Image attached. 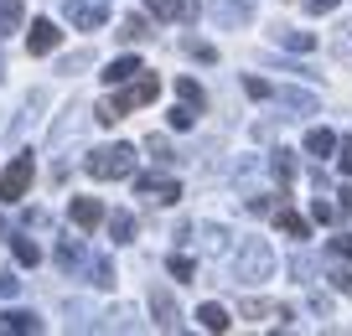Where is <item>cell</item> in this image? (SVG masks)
Returning a JSON list of instances; mask_svg holds the SVG:
<instances>
[{
  "mask_svg": "<svg viewBox=\"0 0 352 336\" xmlns=\"http://www.w3.org/2000/svg\"><path fill=\"white\" fill-rule=\"evenodd\" d=\"M155 93H161V78H130V88H120V93H109L99 109H94V120L99 124H114V120H124L130 109H140V104H155Z\"/></svg>",
  "mask_w": 352,
  "mask_h": 336,
  "instance_id": "cell-1",
  "label": "cell"
},
{
  "mask_svg": "<svg viewBox=\"0 0 352 336\" xmlns=\"http://www.w3.org/2000/svg\"><path fill=\"white\" fill-rule=\"evenodd\" d=\"M275 274V249L264 238H243L239 243V254H233V280L239 284H259V280H270Z\"/></svg>",
  "mask_w": 352,
  "mask_h": 336,
  "instance_id": "cell-2",
  "label": "cell"
},
{
  "mask_svg": "<svg viewBox=\"0 0 352 336\" xmlns=\"http://www.w3.org/2000/svg\"><path fill=\"white\" fill-rule=\"evenodd\" d=\"M88 176L94 181H124V176H135V145H99L88 155Z\"/></svg>",
  "mask_w": 352,
  "mask_h": 336,
  "instance_id": "cell-3",
  "label": "cell"
},
{
  "mask_svg": "<svg viewBox=\"0 0 352 336\" xmlns=\"http://www.w3.org/2000/svg\"><path fill=\"white\" fill-rule=\"evenodd\" d=\"M32 176H36V161L32 155H16L6 171H0V202H21L32 192Z\"/></svg>",
  "mask_w": 352,
  "mask_h": 336,
  "instance_id": "cell-4",
  "label": "cell"
},
{
  "mask_svg": "<svg viewBox=\"0 0 352 336\" xmlns=\"http://www.w3.org/2000/svg\"><path fill=\"white\" fill-rule=\"evenodd\" d=\"M63 11H67V21H73L78 32H99V26L109 21V11H104V0H67Z\"/></svg>",
  "mask_w": 352,
  "mask_h": 336,
  "instance_id": "cell-5",
  "label": "cell"
},
{
  "mask_svg": "<svg viewBox=\"0 0 352 336\" xmlns=\"http://www.w3.org/2000/svg\"><path fill=\"white\" fill-rule=\"evenodd\" d=\"M57 42H63V32H57V21H32V32H26V52L32 57H47V52H57Z\"/></svg>",
  "mask_w": 352,
  "mask_h": 336,
  "instance_id": "cell-6",
  "label": "cell"
},
{
  "mask_svg": "<svg viewBox=\"0 0 352 336\" xmlns=\"http://www.w3.org/2000/svg\"><path fill=\"white\" fill-rule=\"evenodd\" d=\"M67 217H73V223H78V228H83V233H94V228H99V223H104V202H99V197H73V207H67Z\"/></svg>",
  "mask_w": 352,
  "mask_h": 336,
  "instance_id": "cell-7",
  "label": "cell"
},
{
  "mask_svg": "<svg viewBox=\"0 0 352 336\" xmlns=\"http://www.w3.org/2000/svg\"><path fill=\"white\" fill-rule=\"evenodd\" d=\"M151 315H155L161 331H176V326H182V311H176L171 290H151Z\"/></svg>",
  "mask_w": 352,
  "mask_h": 336,
  "instance_id": "cell-8",
  "label": "cell"
},
{
  "mask_svg": "<svg viewBox=\"0 0 352 336\" xmlns=\"http://www.w3.org/2000/svg\"><path fill=\"white\" fill-rule=\"evenodd\" d=\"M135 186H140L145 197H155V202H166V207H171L176 197H182V186H176V181H166V176H135Z\"/></svg>",
  "mask_w": 352,
  "mask_h": 336,
  "instance_id": "cell-9",
  "label": "cell"
},
{
  "mask_svg": "<svg viewBox=\"0 0 352 336\" xmlns=\"http://www.w3.org/2000/svg\"><path fill=\"white\" fill-rule=\"evenodd\" d=\"M275 228H280V233H290V238H311V223L296 212V207H285V202L275 207Z\"/></svg>",
  "mask_w": 352,
  "mask_h": 336,
  "instance_id": "cell-10",
  "label": "cell"
},
{
  "mask_svg": "<svg viewBox=\"0 0 352 336\" xmlns=\"http://www.w3.org/2000/svg\"><path fill=\"white\" fill-rule=\"evenodd\" d=\"M0 331H42V315H32V311H0Z\"/></svg>",
  "mask_w": 352,
  "mask_h": 336,
  "instance_id": "cell-11",
  "label": "cell"
},
{
  "mask_svg": "<svg viewBox=\"0 0 352 336\" xmlns=\"http://www.w3.org/2000/svg\"><path fill=\"white\" fill-rule=\"evenodd\" d=\"M21 21H26V5L21 0H0V42L11 32H21Z\"/></svg>",
  "mask_w": 352,
  "mask_h": 336,
  "instance_id": "cell-12",
  "label": "cell"
},
{
  "mask_svg": "<svg viewBox=\"0 0 352 336\" xmlns=\"http://www.w3.org/2000/svg\"><path fill=\"white\" fill-rule=\"evenodd\" d=\"M135 73H145V67H140V57H114V63L104 67V83H130Z\"/></svg>",
  "mask_w": 352,
  "mask_h": 336,
  "instance_id": "cell-13",
  "label": "cell"
},
{
  "mask_svg": "<svg viewBox=\"0 0 352 336\" xmlns=\"http://www.w3.org/2000/svg\"><path fill=\"white\" fill-rule=\"evenodd\" d=\"M145 11L155 16V21H176V16H192L187 0H145Z\"/></svg>",
  "mask_w": 352,
  "mask_h": 336,
  "instance_id": "cell-14",
  "label": "cell"
},
{
  "mask_svg": "<svg viewBox=\"0 0 352 336\" xmlns=\"http://www.w3.org/2000/svg\"><path fill=\"white\" fill-rule=\"evenodd\" d=\"M197 326H202V331H228L233 321H228V311H223V305L208 300V305H197Z\"/></svg>",
  "mask_w": 352,
  "mask_h": 336,
  "instance_id": "cell-15",
  "label": "cell"
},
{
  "mask_svg": "<svg viewBox=\"0 0 352 336\" xmlns=\"http://www.w3.org/2000/svg\"><path fill=\"white\" fill-rule=\"evenodd\" d=\"M280 104H285V109H296V120H300V114H316V98H311V93H296V88H280Z\"/></svg>",
  "mask_w": 352,
  "mask_h": 336,
  "instance_id": "cell-16",
  "label": "cell"
},
{
  "mask_svg": "<svg viewBox=\"0 0 352 336\" xmlns=\"http://www.w3.org/2000/svg\"><path fill=\"white\" fill-rule=\"evenodd\" d=\"M306 150L321 161V155H331V150H337V135H331V130H311V135H306Z\"/></svg>",
  "mask_w": 352,
  "mask_h": 336,
  "instance_id": "cell-17",
  "label": "cell"
},
{
  "mask_svg": "<svg viewBox=\"0 0 352 336\" xmlns=\"http://www.w3.org/2000/svg\"><path fill=\"white\" fill-rule=\"evenodd\" d=\"M57 264H63V269H78V264H83V243L63 238V243H57Z\"/></svg>",
  "mask_w": 352,
  "mask_h": 336,
  "instance_id": "cell-18",
  "label": "cell"
},
{
  "mask_svg": "<svg viewBox=\"0 0 352 336\" xmlns=\"http://www.w3.org/2000/svg\"><path fill=\"white\" fill-rule=\"evenodd\" d=\"M109 238H114V243H130V238H135V217H130V212H114V217H109Z\"/></svg>",
  "mask_w": 352,
  "mask_h": 336,
  "instance_id": "cell-19",
  "label": "cell"
},
{
  "mask_svg": "<svg viewBox=\"0 0 352 336\" xmlns=\"http://www.w3.org/2000/svg\"><path fill=\"white\" fill-rule=\"evenodd\" d=\"M275 42L290 47V52H311V47H316V36H311V32H275Z\"/></svg>",
  "mask_w": 352,
  "mask_h": 336,
  "instance_id": "cell-20",
  "label": "cell"
},
{
  "mask_svg": "<svg viewBox=\"0 0 352 336\" xmlns=\"http://www.w3.org/2000/svg\"><path fill=\"white\" fill-rule=\"evenodd\" d=\"M176 93H182V104H192V109L208 104V93L197 88V78H176Z\"/></svg>",
  "mask_w": 352,
  "mask_h": 336,
  "instance_id": "cell-21",
  "label": "cell"
},
{
  "mask_svg": "<svg viewBox=\"0 0 352 336\" xmlns=\"http://www.w3.org/2000/svg\"><path fill=\"white\" fill-rule=\"evenodd\" d=\"M270 171H275L280 181H296V155H290V150H275V155H270Z\"/></svg>",
  "mask_w": 352,
  "mask_h": 336,
  "instance_id": "cell-22",
  "label": "cell"
},
{
  "mask_svg": "<svg viewBox=\"0 0 352 336\" xmlns=\"http://www.w3.org/2000/svg\"><path fill=\"white\" fill-rule=\"evenodd\" d=\"M151 36V26H145V16H130V21L120 26V42H145Z\"/></svg>",
  "mask_w": 352,
  "mask_h": 336,
  "instance_id": "cell-23",
  "label": "cell"
},
{
  "mask_svg": "<svg viewBox=\"0 0 352 336\" xmlns=\"http://www.w3.org/2000/svg\"><path fill=\"white\" fill-rule=\"evenodd\" d=\"M145 150H151V161H161V166H171V161H176L171 145H166V135H151V140H145Z\"/></svg>",
  "mask_w": 352,
  "mask_h": 336,
  "instance_id": "cell-24",
  "label": "cell"
},
{
  "mask_svg": "<svg viewBox=\"0 0 352 336\" xmlns=\"http://www.w3.org/2000/svg\"><path fill=\"white\" fill-rule=\"evenodd\" d=\"M16 259H21L26 269H32V264H42V249H36L32 238H16Z\"/></svg>",
  "mask_w": 352,
  "mask_h": 336,
  "instance_id": "cell-25",
  "label": "cell"
},
{
  "mask_svg": "<svg viewBox=\"0 0 352 336\" xmlns=\"http://www.w3.org/2000/svg\"><path fill=\"white\" fill-rule=\"evenodd\" d=\"M88 274H94V284H104V290L114 284V264L109 259H94V264H88Z\"/></svg>",
  "mask_w": 352,
  "mask_h": 336,
  "instance_id": "cell-26",
  "label": "cell"
},
{
  "mask_svg": "<svg viewBox=\"0 0 352 336\" xmlns=\"http://www.w3.org/2000/svg\"><path fill=\"white\" fill-rule=\"evenodd\" d=\"M192 124H197V109H192V104L171 109V130H192Z\"/></svg>",
  "mask_w": 352,
  "mask_h": 336,
  "instance_id": "cell-27",
  "label": "cell"
},
{
  "mask_svg": "<svg viewBox=\"0 0 352 336\" xmlns=\"http://www.w3.org/2000/svg\"><path fill=\"white\" fill-rule=\"evenodd\" d=\"M311 217H316V223H337L342 207H331V202H321V197H316V202H311Z\"/></svg>",
  "mask_w": 352,
  "mask_h": 336,
  "instance_id": "cell-28",
  "label": "cell"
},
{
  "mask_svg": "<svg viewBox=\"0 0 352 336\" xmlns=\"http://www.w3.org/2000/svg\"><path fill=\"white\" fill-rule=\"evenodd\" d=\"M171 274H176V280H192V274H197V264H192L187 254H171Z\"/></svg>",
  "mask_w": 352,
  "mask_h": 336,
  "instance_id": "cell-29",
  "label": "cell"
},
{
  "mask_svg": "<svg viewBox=\"0 0 352 336\" xmlns=\"http://www.w3.org/2000/svg\"><path fill=\"white\" fill-rule=\"evenodd\" d=\"M290 274H300V280H311V274H316V259H311V254H296V259H290Z\"/></svg>",
  "mask_w": 352,
  "mask_h": 336,
  "instance_id": "cell-30",
  "label": "cell"
},
{
  "mask_svg": "<svg viewBox=\"0 0 352 336\" xmlns=\"http://www.w3.org/2000/svg\"><path fill=\"white\" fill-rule=\"evenodd\" d=\"M239 311L249 315V321H259V315H275V305H264V300H243Z\"/></svg>",
  "mask_w": 352,
  "mask_h": 336,
  "instance_id": "cell-31",
  "label": "cell"
},
{
  "mask_svg": "<svg viewBox=\"0 0 352 336\" xmlns=\"http://www.w3.org/2000/svg\"><path fill=\"white\" fill-rule=\"evenodd\" d=\"M243 88H249V98H270V93H275L264 78H243Z\"/></svg>",
  "mask_w": 352,
  "mask_h": 336,
  "instance_id": "cell-32",
  "label": "cell"
},
{
  "mask_svg": "<svg viewBox=\"0 0 352 336\" xmlns=\"http://www.w3.org/2000/svg\"><path fill=\"white\" fill-rule=\"evenodd\" d=\"M187 52H192V57H202V63H212V57H218L208 42H197V36H187Z\"/></svg>",
  "mask_w": 352,
  "mask_h": 336,
  "instance_id": "cell-33",
  "label": "cell"
},
{
  "mask_svg": "<svg viewBox=\"0 0 352 336\" xmlns=\"http://www.w3.org/2000/svg\"><path fill=\"white\" fill-rule=\"evenodd\" d=\"M300 5H306V11H311V16H327V11H337L342 0H300Z\"/></svg>",
  "mask_w": 352,
  "mask_h": 336,
  "instance_id": "cell-34",
  "label": "cell"
},
{
  "mask_svg": "<svg viewBox=\"0 0 352 336\" xmlns=\"http://www.w3.org/2000/svg\"><path fill=\"white\" fill-rule=\"evenodd\" d=\"M249 212L254 217H270V212H275V202H270V197H249Z\"/></svg>",
  "mask_w": 352,
  "mask_h": 336,
  "instance_id": "cell-35",
  "label": "cell"
},
{
  "mask_svg": "<svg viewBox=\"0 0 352 336\" xmlns=\"http://www.w3.org/2000/svg\"><path fill=\"white\" fill-rule=\"evenodd\" d=\"M331 254H337V259H347V264H352V238H347V233H342V238H331Z\"/></svg>",
  "mask_w": 352,
  "mask_h": 336,
  "instance_id": "cell-36",
  "label": "cell"
},
{
  "mask_svg": "<svg viewBox=\"0 0 352 336\" xmlns=\"http://www.w3.org/2000/svg\"><path fill=\"white\" fill-rule=\"evenodd\" d=\"M331 284H337L342 295H352V274H347V269H337V274H331Z\"/></svg>",
  "mask_w": 352,
  "mask_h": 336,
  "instance_id": "cell-37",
  "label": "cell"
},
{
  "mask_svg": "<svg viewBox=\"0 0 352 336\" xmlns=\"http://www.w3.org/2000/svg\"><path fill=\"white\" fill-rule=\"evenodd\" d=\"M337 32H342V36H337V52H352V21L337 26Z\"/></svg>",
  "mask_w": 352,
  "mask_h": 336,
  "instance_id": "cell-38",
  "label": "cell"
},
{
  "mask_svg": "<svg viewBox=\"0 0 352 336\" xmlns=\"http://www.w3.org/2000/svg\"><path fill=\"white\" fill-rule=\"evenodd\" d=\"M223 238H228L223 228H208V249H212V254H223Z\"/></svg>",
  "mask_w": 352,
  "mask_h": 336,
  "instance_id": "cell-39",
  "label": "cell"
},
{
  "mask_svg": "<svg viewBox=\"0 0 352 336\" xmlns=\"http://www.w3.org/2000/svg\"><path fill=\"white\" fill-rule=\"evenodd\" d=\"M337 166H342V176H352V140H342V161Z\"/></svg>",
  "mask_w": 352,
  "mask_h": 336,
  "instance_id": "cell-40",
  "label": "cell"
},
{
  "mask_svg": "<svg viewBox=\"0 0 352 336\" xmlns=\"http://www.w3.org/2000/svg\"><path fill=\"white\" fill-rule=\"evenodd\" d=\"M0 73H6V63H0Z\"/></svg>",
  "mask_w": 352,
  "mask_h": 336,
  "instance_id": "cell-41",
  "label": "cell"
}]
</instances>
